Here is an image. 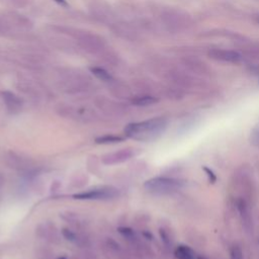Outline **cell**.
Returning a JSON list of instances; mask_svg holds the SVG:
<instances>
[{"instance_id": "obj_1", "label": "cell", "mask_w": 259, "mask_h": 259, "mask_svg": "<svg viewBox=\"0 0 259 259\" xmlns=\"http://www.w3.org/2000/svg\"><path fill=\"white\" fill-rule=\"evenodd\" d=\"M167 121L164 117H154L144 122L129 124L124 133L126 137L139 140V141H151L156 139L165 130Z\"/></svg>"}, {"instance_id": "obj_2", "label": "cell", "mask_w": 259, "mask_h": 259, "mask_svg": "<svg viewBox=\"0 0 259 259\" xmlns=\"http://www.w3.org/2000/svg\"><path fill=\"white\" fill-rule=\"evenodd\" d=\"M184 186V181L172 177H154L144 183L147 191L155 194H170Z\"/></svg>"}, {"instance_id": "obj_3", "label": "cell", "mask_w": 259, "mask_h": 259, "mask_svg": "<svg viewBox=\"0 0 259 259\" xmlns=\"http://www.w3.org/2000/svg\"><path fill=\"white\" fill-rule=\"evenodd\" d=\"M120 196V191L112 186L94 187L87 192L73 195V199L80 201H106L112 200Z\"/></svg>"}, {"instance_id": "obj_4", "label": "cell", "mask_w": 259, "mask_h": 259, "mask_svg": "<svg viewBox=\"0 0 259 259\" xmlns=\"http://www.w3.org/2000/svg\"><path fill=\"white\" fill-rule=\"evenodd\" d=\"M134 155L135 152L133 149H121L119 151L104 155L102 157V162L105 165H115V164H120L130 160Z\"/></svg>"}, {"instance_id": "obj_5", "label": "cell", "mask_w": 259, "mask_h": 259, "mask_svg": "<svg viewBox=\"0 0 259 259\" xmlns=\"http://www.w3.org/2000/svg\"><path fill=\"white\" fill-rule=\"evenodd\" d=\"M208 56L216 60L230 63H237L241 59V55L239 53L229 50H211L208 53Z\"/></svg>"}, {"instance_id": "obj_6", "label": "cell", "mask_w": 259, "mask_h": 259, "mask_svg": "<svg viewBox=\"0 0 259 259\" xmlns=\"http://www.w3.org/2000/svg\"><path fill=\"white\" fill-rule=\"evenodd\" d=\"M1 94H2V99L4 101V104L10 112L15 113L21 109L22 101L17 96H15L13 92L3 91Z\"/></svg>"}, {"instance_id": "obj_7", "label": "cell", "mask_w": 259, "mask_h": 259, "mask_svg": "<svg viewBox=\"0 0 259 259\" xmlns=\"http://www.w3.org/2000/svg\"><path fill=\"white\" fill-rule=\"evenodd\" d=\"M125 138L122 136H115V135H104L98 137L96 139V143L100 145H110V144H116L124 142Z\"/></svg>"}, {"instance_id": "obj_8", "label": "cell", "mask_w": 259, "mask_h": 259, "mask_svg": "<svg viewBox=\"0 0 259 259\" xmlns=\"http://www.w3.org/2000/svg\"><path fill=\"white\" fill-rule=\"evenodd\" d=\"M175 255L178 259H196L195 256V252L187 246H179L176 251H175Z\"/></svg>"}, {"instance_id": "obj_9", "label": "cell", "mask_w": 259, "mask_h": 259, "mask_svg": "<svg viewBox=\"0 0 259 259\" xmlns=\"http://www.w3.org/2000/svg\"><path fill=\"white\" fill-rule=\"evenodd\" d=\"M158 102V100L154 97H150V96H144V97H139L133 100V104L137 105V106H147V105H151L154 104Z\"/></svg>"}, {"instance_id": "obj_10", "label": "cell", "mask_w": 259, "mask_h": 259, "mask_svg": "<svg viewBox=\"0 0 259 259\" xmlns=\"http://www.w3.org/2000/svg\"><path fill=\"white\" fill-rule=\"evenodd\" d=\"M91 72L96 75L99 79H102L103 81H111L112 80V77L111 75L105 71L104 69L103 68H99V67H94V68H91Z\"/></svg>"}, {"instance_id": "obj_11", "label": "cell", "mask_w": 259, "mask_h": 259, "mask_svg": "<svg viewBox=\"0 0 259 259\" xmlns=\"http://www.w3.org/2000/svg\"><path fill=\"white\" fill-rule=\"evenodd\" d=\"M119 232L120 234H122L125 238H127L128 240H135L136 239V234L135 232L128 227H120L119 228Z\"/></svg>"}, {"instance_id": "obj_12", "label": "cell", "mask_w": 259, "mask_h": 259, "mask_svg": "<svg viewBox=\"0 0 259 259\" xmlns=\"http://www.w3.org/2000/svg\"><path fill=\"white\" fill-rule=\"evenodd\" d=\"M62 234H63V236L66 240L70 241V242H76L77 241V236H76V234L71 231V230H69V229H63L62 231Z\"/></svg>"}, {"instance_id": "obj_13", "label": "cell", "mask_w": 259, "mask_h": 259, "mask_svg": "<svg viewBox=\"0 0 259 259\" xmlns=\"http://www.w3.org/2000/svg\"><path fill=\"white\" fill-rule=\"evenodd\" d=\"M230 258H231V259H244L243 252H242L241 248L238 247V246H234V247L231 249Z\"/></svg>"}, {"instance_id": "obj_14", "label": "cell", "mask_w": 259, "mask_h": 259, "mask_svg": "<svg viewBox=\"0 0 259 259\" xmlns=\"http://www.w3.org/2000/svg\"><path fill=\"white\" fill-rule=\"evenodd\" d=\"M204 170H205V171L207 173V176H208V179L210 180V182H215V181L217 180V177H216V175L214 174V172L211 171L210 169H208V168L205 167V168H204Z\"/></svg>"}, {"instance_id": "obj_15", "label": "cell", "mask_w": 259, "mask_h": 259, "mask_svg": "<svg viewBox=\"0 0 259 259\" xmlns=\"http://www.w3.org/2000/svg\"><path fill=\"white\" fill-rule=\"evenodd\" d=\"M56 2H58L59 4H62V5H67V2H66V0H55Z\"/></svg>"}, {"instance_id": "obj_16", "label": "cell", "mask_w": 259, "mask_h": 259, "mask_svg": "<svg viewBox=\"0 0 259 259\" xmlns=\"http://www.w3.org/2000/svg\"><path fill=\"white\" fill-rule=\"evenodd\" d=\"M255 20H256L257 22H259V14H257V15L255 16Z\"/></svg>"}, {"instance_id": "obj_17", "label": "cell", "mask_w": 259, "mask_h": 259, "mask_svg": "<svg viewBox=\"0 0 259 259\" xmlns=\"http://www.w3.org/2000/svg\"><path fill=\"white\" fill-rule=\"evenodd\" d=\"M197 259H207V258H205V257H203V256H198Z\"/></svg>"}, {"instance_id": "obj_18", "label": "cell", "mask_w": 259, "mask_h": 259, "mask_svg": "<svg viewBox=\"0 0 259 259\" xmlns=\"http://www.w3.org/2000/svg\"><path fill=\"white\" fill-rule=\"evenodd\" d=\"M2 181H3V179H2V177H1V176H0V184L2 183Z\"/></svg>"}]
</instances>
